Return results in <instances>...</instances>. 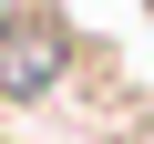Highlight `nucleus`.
I'll return each instance as SVG.
<instances>
[{"mask_svg": "<svg viewBox=\"0 0 154 144\" xmlns=\"http://www.w3.org/2000/svg\"><path fill=\"white\" fill-rule=\"evenodd\" d=\"M144 11H154V0H144Z\"/></svg>", "mask_w": 154, "mask_h": 144, "instance_id": "nucleus-1", "label": "nucleus"}]
</instances>
